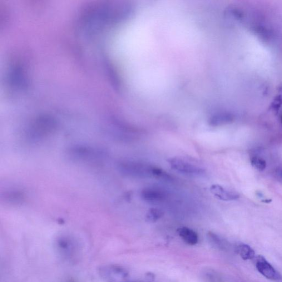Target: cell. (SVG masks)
Segmentation results:
<instances>
[{
    "instance_id": "cell-10",
    "label": "cell",
    "mask_w": 282,
    "mask_h": 282,
    "mask_svg": "<svg viewBox=\"0 0 282 282\" xmlns=\"http://www.w3.org/2000/svg\"><path fill=\"white\" fill-rule=\"evenodd\" d=\"M282 104V92L278 97H277L274 102L273 105L272 107L275 109V110H277L279 109Z\"/></svg>"
},
{
    "instance_id": "cell-6",
    "label": "cell",
    "mask_w": 282,
    "mask_h": 282,
    "mask_svg": "<svg viewBox=\"0 0 282 282\" xmlns=\"http://www.w3.org/2000/svg\"><path fill=\"white\" fill-rule=\"evenodd\" d=\"M177 233L186 243L190 245H196L198 242V235L196 232L187 227H181L177 229Z\"/></svg>"
},
{
    "instance_id": "cell-1",
    "label": "cell",
    "mask_w": 282,
    "mask_h": 282,
    "mask_svg": "<svg viewBox=\"0 0 282 282\" xmlns=\"http://www.w3.org/2000/svg\"><path fill=\"white\" fill-rule=\"evenodd\" d=\"M158 167L153 166L144 162L128 160L118 165V169L122 174L141 179L156 177Z\"/></svg>"
},
{
    "instance_id": "cell-9",
    "label": "cell",
    "mask_w": 282,
    "mask_h": 282,
    "mask_svg": "<svg viewBox=\"0 0 282 282\" xmlns=\"http://www.w3.org/2000/svg\"><path fill=\"white\" fill-rule=\"evenodd\" d=\"M252 167L260 171H263L266 169L267 164L266 161L261 158L254 157L251 159Z\"/></svg>"
},
{
    "instance_id": "cell-13",
    "label": "cell",
    "mask_w": 282,
    "mask_h": 282,
    "mask_svg": "<svg viewBox=\"0 0 282 282\" xmlns=\"http://www.w3.org/2000/svg\"><path fill=\"white\" fill-rule=\"evenodd\" d=\"M281 121H282V118H281Z\"/></svg>"
},
{
    "instance_id": "cell-12",
    "label": "cell",
    "mask_w": 282,
    "mask_h": 282,
    "mask_svg": "<svg viewBox=\"0 0 282 282\" xmlns=\"http://www.w3.org/2000/svg\"><path fill=\"white\" fill-rule=\"evenodd\" d=\"M281 176H282V170H281Z\"/></svg>"
},
{
    "instance_id": "cell-7",
    "label": "cell",
    "mask_w": 282,
    "mask_h": 282,
    "mask_svg": "<svg viewBox=\"0 0 282 282\" xmlns=\"http://www.w3.org/2000/svg\"><path fill=\"white\" fill-rule=\"evenodd\" d=\"M236 252L244 260L253 259L255 256V251L248 245L240 244L236 247Z\"/></svg>"
},
{
    "instance_id": "cell-4",
    "label": "cell",
    "mask_w": 282,
    "mask_h": 282,
    "mask_svg": "<svg viewBox=\"0 0 282 282\" xmlns=\"http://www.w3.org/2000/svg\"><path fill=\"white\" fill-rule=\"evenodd\" d=\"M257 270L266 279L279 282L282 280V277L272 266L264 257L259 256L257 257L256 262Z\"/></svg>"
},
{
    "instance_id": "cell-2",
    "label": "cell",
    "mask_w": 282,
    "mask_h": 282,
    "mask_svg": "<svg viewBox=\"0 0 282 282\" xmlns=\"http://www.w3.org/2000/svg\"><path fill=\"white\" fill-rule=\"evenodd\" d=\"M172 169L182 174L191 176H200L205 174L204 168L181 159L180 158L172 157L167 160Z\"/></svg>"
},
{
    "instance_id": "cell-5",
    "label": "cell",
    "mask_w": 282,
    "mask_h": 282,
    "mask_svg": "<svg viewBox=\"0 0 282 282\" xmlns=\"http://www.w3.org/2000/svg\"><path fill=\"white\" fill-rule=\"evenodd\" d=\"M210 191L215 197L222 201H232L239 199L240 196L237 193L229 191L224 187L218 185H212L210 187Z\"/></svg>"
},
{
    "instance_id": "cell-8",
    "label": "cell",
    "mask_w": 282,
    "mask_h": 282,
    "mask_svg": "<svg viewBox=\"0 0 282 282\" xmlns=\"http://www.w3.org/2000/svg\"><path fill=\"white\" fill-rule=\"evenodd\" d=\"M164 215V212L157 208H151L147 212L146 216V221L150 223H155L159 220Z\"/></svg>"
},
{
    "instance_id": "cell-3",
    "label": "cell",
    "mask_w": 282,
    "mask_h": 282,
    "mask_svg": "<svg viewBox=\"0 0 282 282\" xmlns=\"http://www.w3.org/2000/svg\"><path fill=\"white\" fill-rule=\"evenodd\" d=\"M141 199L148 204L157 205L164 202L167 197V192L157 187H147L141 192Z\"/></svg>"
},
{
    "instance_id": "cell-11",
    "label": "cell",
    "mask_w": 282,
    "mask_h": 282,
    "mask_svg": "<svg viewBox=\"0 0 282 282\" xmlns=\"http://www.w3.org/2000/svg\"><path fill=\"white\" fill-rule=\"evenodd\" d=\"M262 202H265V203H270L272 201V200H262Z\"/></svg>"
}]
</instances>
